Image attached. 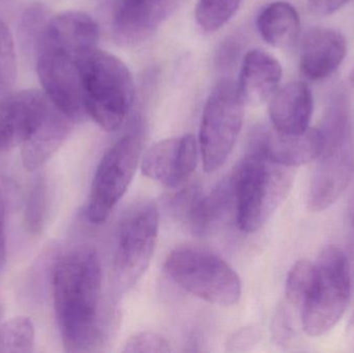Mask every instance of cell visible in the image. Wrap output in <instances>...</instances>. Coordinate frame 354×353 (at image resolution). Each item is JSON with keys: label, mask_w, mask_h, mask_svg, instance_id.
Listing matches in <instances>:
<instances>
[{"label": "cell", "mask_w": 354, "mask_h": 353, "mask_svg": "<svg viewBox=\"0 0 354 353\" xmlns=\"http://www.w3.org/2000/svg\"><path fill=\"white\" fill-rule=\"evenodd\" d=\"M324 146L320 128H309L303 134L284 135L274 128H259L252 137L251 149L270 161L295 168L315 161Z\"/></svg>", "instance_id": "cell-14"}, {"label": "cell", "mask_w": 354, "mask_h": 353, "mask_svg": "<svg viewBox=\"0 0 354 353\" xmlns=\"http://www.w3.org/2000/svg\"><path fill=\"white\" fill-rule=\"evenodd\" d=\"M78 70L87 115L107 132L120 128L135 97L128 66L113 54L93 47L81 52Z\"/></svg>", "instance_id": "cell-2"}, {"label": "cell", "mask_w": 354, "mask_h": 353, "mask_svg": "<svg viewBox=\"0 0 354 353\" xmlns=\"http://www.w3.org/2000/svg\"><path fill=\"white\" fill-rule=\"evenodd\" d=\"M169 207L177 221L198 236H206L212 229L206 196L197 187H187L172 195Z\"/></svg>", "instance_id": "cell-20"}, {"label": "cell", "mask_w": 354, "mask_h": 353, "mask_svg": "<svg viewBox=\"0 0 354 353\" xmlns=\"http://www.w3.org/2000/svg\"><path fill=\"white\" fill-rule=\"evenodd\" d=\"M170 350L169 342L163 336L151 332L136 334L127 341L124 348V352L133 353H161L169 352Z\"/></svg>", "instance_id": "cell-26"}, {"label": "cell", "mask_w": 354, "mask_h": 353, "mask_svg": "<svg viewBox=\"0 0 354 353\" xmlns=\"http://www.w3.org/2000/svg\"><path fill=\"white\" fill-rule=\"evenodd\" d=\"M48 219L47 184L44 178L33 182L25 204L23 226L31 236H37L45 229Z\"/></svg>", "instance_id": "cell-22"}, {"label": "cell", "mask_w": 354, "mask_h": 353, "mask_svg": "<svg viewBox=\"0 0 354 353\" xmlns=\"http://www.w3.org/2000/svg\"><path fill=\"white\" fill-rule=\"evenodd\" d=\"M282 79L280 62L266 52L252 50L243 57L239 86L245 103L259 105L278 90Z\"/></svg>", "instance_id": "cell-18"}, {"label": "cell", "mask_w": 354, "mask_h": 353, "mask_svg": "<svg viewBox=\"0 0 354 353\" xmlns=\"http://www.w3.org/2000/svg\"><path fill=\"white\" fill-rule=\"evenodd\" d=\"M310 10L316 16H330L345 6L349 0H307Z\"/></svg>", "instance_id": "cell-27"}, {"label": "cell", "mask_w": 354, "mask_h": 353, "mask_svg": "<svg viewBox=\"0 0 354 353\" xmlns=\"http://www.w3.org/2000/svg\"><path fill=\"white\" fill-rule=\"evenodd\" d=\"M73 122L48 97L37 126L21 145L23 167L28 171L41 168L66 142Z\"/></svg>", "instance_id": "cell-15"}, {"label": "cell", "mask_w": 354, "mask_h": 353, "mask_svg": "<svg viewBox=\"0 0 354 353\" xmlns=\"http://www.w3.org/2000/svg\"><path fill=\"white\" fill-rule=\"evenodd\" d=\"M293 176V168L274 163L250 147L231 175L235 213L241 230L253 233L268 223L286 199Z\"/></svg>", "instance_id": "cell-3"}, {"label": "cell", "mask_w": 354, "mask_h": 353, "mask_svg": "<svg viewBox=\"0 0 354 353\" xmlns=\"http://www.w3.org/2000/svg\"><path fill=\"white\" fill-rule=\"evenodd\" d=\"M314 267L313 284L299 315L304 332L319 337L344 316L351 302V275L346 254L336 246L326 247Z\"/></svg>", "instance_id": "cell-4"}, {"label": "cell", "mask_w": 354, "mask_h": 353, "mask_svg": "<svg viewBox=\"0 0 354 353\" xmlns=\"http://www.w3.org/2000/svg\"><path fill=\"white\" fill-rule=\"evenodd\" d=\"M6 263V201L0 192V275Z\"/></svg>", "instance_id": "cell-29"}, {"label": "cell", "mask_w": 354, "mask_h": 353, "mask_svg": "<svg viewBox=\"0 0 354 353\" xmlns=\"http://www.w3.org/2000/svg\"><path fill=\"white\" fill-rule=\"evenodd\" d=\"M101 261L81 247L62 255L52 274V296L64 350L97 352L108 339L102 309Z\"/></svg>", "instance_id": "cell-1"}, {"label": "cell", "mask_w": 354, "mask_h": 353, "mask_svg": "<svg viewBox=\"0 0 354 353\" xmlns=\"http://www.w3.org/2000/svg\"><path fill=\"white\" fill-rule=\"evenodd\" d=\"M348 215L351 225L354 227V188L353 193H351V199H349Z\"/></svg>", "instance_id": "cell-30"}, {"label": "cell", "mask_w": 354, "mask_h": 353, "mask_svg": "<svg viewBox=\"0 0 354 353\" xmlns=\"http://www.w3.org/2000/svg\"><path fill=\"white\" fill-rule=\"evenodd\" d=\"M313 109L311 89L303 82L288 83L270 99L272 128L284 135L303 134L310 128Z\"/></svg>", "instance_id": "cell-17"}, {"label": "cell", "mask_w": 354, "mask_h": 353, "mask_svg": "<svg viewBox=\"0 0 354 353\" xmlns=\"http://www.w3.org/2000/svg\"><path fill=\"white\" fill-rule=\"evenodd\" d=\"M257 333L253 330L245 329L235 334L234 337L231 338L228 345L233 352H243L245 348L250 347L255 343Z\"/></svg>", "instance_id": "cell-28"}, {"label": "cell", "mask_w": 354, "mask_h": 353, "mask_svg": "<svg viewBox=\"0 0 354 353\" xmlns=\"http://www.w3.org/2000/svg\"><path fill=\"white\" fill-rule=\"evenodd\" d=\"M46 93L22 90L0 99V153L21 146L39 122L47 104Z\"/></svg>", "instance_id": "cell-13"}, {"label": "cell", "mask_w": 354, "mask_h": 353, "mask_svg": "<svg viewBox=\"0 0 354 353\" xmlns=\"http://www.w3.org/2000/svg\"><path fill=\"white\" fill-rule=\"evenodd\" d=\"M17 77L14 39L10 28L0 19V99L10 93Z\"/></svg>", "instance_id": "cell-25"}, {"label": "cell", "mask_w": 354, "mask_h": 353, "mask_svg": "<svg viewBox=\"0 0 354 353\" xmlns=\"http://www.w3.org/2000/svg\"><path fill=\"white\" fill-rule=\"evenodd\" d=\"M159 211L153 203L131 209L120 222L113 261L116 289L127 292L149 269L157 246Z\"/></svg>", "instance_id": "cell-8"}, {"label": "cell", "mask_w": 354, "mask_h": 353, "mask_svg": "<svg viewBox=\"0 0 354 353\" xmlns=\"http://www.w3.org/2000/svg\"><path fill=\"white\" fill-rule=\"evenodd\" d=\"M243 0H198L195 18L207 32L222 28L239 10Z\"/></svg>", "instance_id": "cell-23"}, {"label": "cell", "mask_w": 354, "mask_h": 353, "mask_svg": "<svg viewBox=\"0 0 354 353\" xmlns=\"http://www.w3.org/2000/svg\"><path fill=\"white\" fill-rule=\"evenodd\" d=\"M165 271L177 285L209 304L234 306L241 298V280L234 269L204 249H176L166 260Z\"/></svg>", "instance_id": "cell-5"}, {"label": "cell", "mask_w": 354, "mask_h": 353, "mask_svg": "<svg viewBox=\"0 0 354 353\" xmlns=\"http://www.w3.org/2000/svg\"><path fill=\"white\" fill-rule=\"evenodd\" d=\"M310 178L307 205L310 211L332 207L353 182L354 151L351 138L324 141Z\"/></svg>", "instance_id": "cell-10"}, {"label": "cell", "mask_w": 354, "mask_h": 353, "mask_svg": "<svg viewBox=\"0 0 354 353\" xmlns=\"http://www.w3.org/2000/svg\"><path fill=\"white\" fill-rule=\"evenodd\" d=\"M257 28L262 39L272 47L289 49L299 39L301 18L290 3L272 2L258 16Z\"/></svg>", "instance_id": "cell-19"}, {"label": "cell", "mask_w": 354, "mask_h": 353, "mask_svg": "<svg viewBox=\"0 0 354 353\" xmlns=\"http://www.w3.org/2000/svg\"><path fill=\"white\" fill-rule=\"evenodd\" d=\"M245 101L239 83L222 79L212 89L204 106L199 143L206 172L224 165L243 126Z\"/></svg>", "instance_id": "cell-7"}, {"label": "cell", "mask_w": 354, "mask_h": 353, "mask_svg": "<svg viewBox=\"0 0 354 353\" xmlns=\"http://www.w3.org/2000/svg\"><path fill=\"white\" fill-rule=\"evenodd\" d=\"M344 35L332 28L311 29L303 37L299 53L301 73L309 80H322L334 74L346 56Z\"/></svg>", "instance_id": "cell-16"}, {"label": "cell", "mask_w": 354, "mask_h": 353, "mask_svg": "<svg viewBox=\"0 0 354 353\" xmlns=\"http://www.w3.org/2000/svg\"><path fill=\"white\" fill-rule=\"evenodd\" d=\"M178 0H113L110 30L118 43L135 45L153 35L174 12Z\"/></svg>", "instance_id": "cell-11"}, {"label": "cell", "mask_w": 354, "mask_h": 353, "mask_svg": "<svg viewBox=\"0 0 354 353\" xmlns=\"http://www.w3.org/2000/svg\"><path fill=\"white\" fill-rule=\"evenodd\" d=\"M35 340V325L29 317H12L0 325V353L31 352Z\"/></svg>", "instance_id": "cell-21"}, {"label": "cell", "mask_w": 354, "mask_h": 353, "mask_svg": "<svg viewBox=\"0 0 354 353\" xmlns=\"http://www.w3.org/2000/svg\"><path fill=\"white\" fill-rule=\"evenodd\" d=\"M315 267L312 261L301 259L289 271L285 285V296L288 304L301 313L313 284Z\"/></svg>", "instance_id": "cell-24"}, {"label": "cell", "mask_w": 354, "mask_h": 353, "mask_svg": "<svg viewBox=\"0 0 354 353\" xmlns=\"http://www.w3.org/2000/svg\"><path fill=\"white\" fill-rule=\"evenodd\" d=\"M81 52L44 35L37 46V75L46 95L74 122L87 115L78 70Z\"/></svg>", "instance_id": "cell-9"}, {"label": "cell", "mask_w": 354, "mask_h": 353, "mask_svg": "<svg viewBox=\"0 0 354 353\" xmlns=\"http://www.w3.org/2000/svg\"><path fill=\"white\" fill-rule=\"evenodd\" d=\"M197 161L195 137L183 135L151 146L143 157L141 170L143 175L167 188H178L191 178Z\"/></svg>", "instance_id": "cell-12"}, {"label": "cell", "mask_w": 354, "mask_h": 353, "mask_svg": "<svg viewBox=\"0 0 354 353\" xmlns=\"http://www.w3.org/2000/svg\"><path fill=\"white\" fill-rule=\"evenodd\" d=\"M143 143L145 131L142 124L137 122L102 158L86 207V217L91 223H104L126 194L140 162Z\"/></svg>", "instance_id": "cell-6"}, {"label": "cell", "mask_w": 354, "mask_h": 353, "mask_svg": "<svg viewBox=\"0 0 354 353\" xmlns=\"http://www.w3.org/2000/svg\"><path fill=\"white\" fill-rule=\"evenodd\" d=\"M349 81H351V84L354 87V68L351 70V76H349Z\"/></svg>", "instance_id": "cell-31"}]
</instances>
